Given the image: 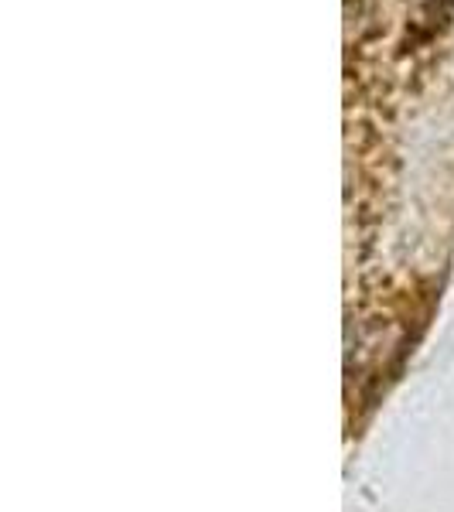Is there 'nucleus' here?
I'll use <instances>...</instances> for the list:
<instances>
[]
</instances>
